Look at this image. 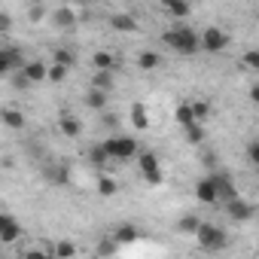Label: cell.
Wrapping results in <instances>:
<instances>
[{
    "instance_id": "cell-1",
    "label": "cell",
    "mask_w": 259,
    "mask_h": 259,
    "mask_svg": "<svg viewBox=\"0 0 259 259\" xmlns=\"http://www.w3.org/2000/svg\"><path fill=\"white\" fill-rule=\"evenodd\" d=\"M162 43L171 46V49L180 52V55H195V52L201 49V34H195V31L186 28V25H174V28H168V31L162 34Z\"/></svg>"
},
{
    "instance_id": "cell-2",
    "label": "cell",
    "mask_w": 259,
    "mask_h": 259,
    "mask_svg": "<svg viewBox=\"0 0 259 259\" xmlns=\"http://www.w3.org/2000/svg\"><path fill=\"white\" fill-rule=\"evenodd\" d=\"M104 147H107V153H110L113 162H128V159H135V156L141 153V150H138V141L128 138V135H110V138L104 141Z\"/></svg>"
},
{
    "instance_id": "cell-3",
    "label": "cell",
    "mask_w": 259,
    "mask_h": 259,
    "mask_svg": "<svg viewBox=\"0 0 259 259\" xmlns=\"http://www.w3.org/2000/svg\"><path fill=\"white\" fill-rule=\"evenodd\" d=\"M195 241H198L201 250L217 253V250H223V247L229 244V235H226L220 226H213V223H201V229L195 232Z\"/></svg>"
},
{
    "instance_id": "cell-4",
    "label": "cell",
    "mask_w": 259,
    "mask_h": 259,
    "mask_svg": "<svg viewBox=\"0 0 259 259\" xmlns=\"http://www.w3.org/2000/svg\"><path fill=\"white\" fill-rule=\"evenodd\" d=\"M229 46V34L223 28H204L201 31V49L204 52H223Z\"/></svg>"
},
{
    "instance_id": "cell-5",
    "label": "cell",
    "mask_w": 259,
    "mask_h": 259,
    "mask_svg": "<svg viewBox=\"0 0 259 259\" xmlns=\"http://www.w3.org/2000/svg\"><path fill=\"white\" fill-rule=\"evenodd\" d=\"M138 165H141V174L147 177V183H153V186L162 183V171H159L156 153H141V156H138Z\"/></svg>"
},
{
    "instance_id": "cell-6",
    "label": "cell",
    "mask_w": 259,
    "mask_h": 259,
    "mask_svg": "<svg viewBox=\"0 0 259 259\" xmlns=\"http://www.w3.org/2000/svg\"><path fill=\"white\" fill-rule=\"evenodd\" d=\"M25 55L16 49V46H4V49H0V70H4V73H13V70H19V67H25Z\"/></svg>"
},
{
    "instance_id": "cell-7",
    "label": "cell",
    "mask_w": 259,
    "mask_h": 259,
    "mask_svg": "<svg viewBox=\"0 0 259 259\" xmlns=\"http://www.w3.org/2000/svg\"><path fill=\"white\" fill-rule=\"evenodd\" d=\"M22 235H25V229L16 223L13 213H0V241H4V244H13V241H19Z\"/></svg>"
},
{
    "instance_id": "cell-8",
    "label": "cell",
    "mask_w": 259,
    "mask_h": 259,
    "mask_svg": "<svg viewBox=\"0 0 259 259\" xmlns=\"http://www.w3.org/2000/svg\"><path fill=\"white\" fill-rule=\"evenodd\" d=\"M195 198L201 204H220V189H217L213 177H204V180L195 183Z\"/></svg>"
},
{
    "instance_id": "cell-9",
    "label": "cell",
    "mask_w": 259,
    "mask_h": 259,
    "mask_svg": "<svg viewBox=\"0 0 259 259\" xmlns=\"http://www.w3.org/2000/svg\"><path fill=\"white\" fill-rule=\"evenodd\" d=\"M223 207H226L229 220H235V223H244V220H250V217H253V204H250V201H244V198H232V201H226Z\"/></svg>"
},
{
    "instance_id": "cell-10",
    "label": "cell",
    "mask_w": 259,
    "mask_h": 259,
    "mask_svg": "<svg viewBox=\"0 0 259 259\" xmlns=\"http://www.w3.org/2000/svg\"><path fill=\"white\" fill-rule=\"evenodd\" d=\"M22 70L28 73V79H31L34 85H37V82H43V79H49V64H46L43 58H28Z\"/></svg>"
},
{
    "instance_id": "cell-11",
    "label": "cell",
    "mask_w": 259,
    "mask_h": 259,
    "mask_svg": "<svg viewBox=\"0 0 259 259\" xmlns=\"http://www.w3.org/2000/svg\"><path fill=\"white\" fill-rule=\"evenodd\" d=\"M58 128H61V135H64V138H79V135H82V122H79L73 113H67V110H61V116H58Z\"/></svg>"
},
{
    "instance_id": "cell-12",
    "label": "cell",
    "mask_w": 259,
    "mask_h": 259,
    "mask_svg": "<svg viewBox=\"0 0 259 259\" xmlns=\"http://www.w3.org/2000/svg\"><path fill=\"white\" fill-rule=\"evenodd\" d=\"M107 95H110V92H104V89H95V85H89V92H85L82 104H85L89 110H95V113H104V110H107Z\"/></svg>"
},
{
    "instance_id": "cell-13",
    "label": "cell",
    "mask_w": 259,
    "mask_h": 259,
    "mask_svg": "<svg viewBox=\"0 0 259 259\" xmlns=\"http://www.w3.org/2000/svg\"><path fill=\"white\" fill-rule=\"evenodd\" d=\"M210 177H213V183H217V189H220V204L238 198V189H235V183H232L229 174H210Z\"/></svg>"
},
{
    "instance_id": "cell-14",
    "label": "cell",
    "mask_w": 259,
    "mask_h": 259,
    "mask_svg": "<svg viewBox=\"0 0 259 259\" xmlns=\"http://www.w3.org/2000/svg\"><path fill=\"white\" fill-rule=\"evenodd\" d=\"M52 22L64 31H73L76 28V13L70 7H58V10H52Z\"/></svg>"
},
{
    "instance_id": "cell-15",
    "label": "cell",
    "mask_w": 259,
    "mask_h": 259,
    "mask_svg": "<svg viewBox=\"0 0 259 259\" xmlns=\"http://www.w3.org/2000/svg\"><path fill=\"white\" fill-rule=\"evenodd\" d=\"M92 67H95V70H113V73H116V70H119V58H116L113 52H104V49H101V52L92 55Z\"/></svg>"
},
{
    "instance_id": "cell-16",
    "label": "cell",
    "mask_w": 259,
    "mask_h": 259,
    "mask_svg": "<svg viewBox=\"0 0 259 259\" xmlns=\"http://www.w3.org/2000/svg\"><path fill=\"white\" fill-rule=\"evenodd\" d=\"M110 28L122 31V34H132V31H138V22H135V16H128V13H116V16H110Z\"/></svg>"
},
{
    "instance_id": "cell-17",
    "label": "cell",
    "mask_w": 259,
    "mask_h": 259,
    "mask_svg": "<svg viewBox=\"0 0 259 259\" xmlns=\"http://www.w3.org/2000/svg\"><path fill=\"white\" fill-rule=\"evenodd\" d=\"M0 119H4V125H7V128H13V132H22V128H25V113H22V110H16V107H4Z\"/></svg>"
},
{
    "instance_id": "cell-18",
    "label": "cell",
    "mask_w": 259,
    "mask_h": 259,
    "mask_svg": "<svg viewBox=\"0 0 259 259\" xmlns=\"http://www.w3.org/2000/svg\"><path fill=\"white\" fill-rule=\"evenodd\" d=\"M159 4H162V7H165V13H171L174 19L189 16V0H159Z\"/></svg>"
},
{
    "instance_id": "cell-19",
    "label": "cell",
    "mask_w": 259,
    "mask_h": 259,
    "mask_svg": "<svg viewBox=\"0 0 259 259\" xmlns=\"http://www.w3.org/2000/svg\"><path fill=\"white\" fill-rule=\"evenodd\" d=\"M138 67H141V70H159V67H162V55L144 49V52L138 55Z\"/></svg>"
},
{
    "instance_id": "cell-20",
    "label": "cell",
    "mask_w": 259,
    "mask_h": 259,
    "mask_svg": "<svg viewBox=\"0 0 259 259\" xmlns=\"http://www.w3.org/2000/svg\"><path fill=\"white\" fill-rule=\"evenodd\" d=\"M177 229H180L183 235H195V232L201 229V217H198V213H183L180 223H177Z\"/></svg>"
},
{
    "instance_id": "cell-21",
    "label": "cell",
    "mask_w": 259,
    "mask_h": 259,
    "mask_svg": "<svg viewBox=\"0 0 259 259\" xmlns=\"http://www.w3.org/2000/svg\"><path fill=\"white\" fill-rule=\"evenodd\" d=\"M132 122H135L138 132H147V128H150V116H147L144 104H132Z\"/></svg>"
},
{
    "instance_id": "cell-22",
    "label": "cell",
    "mask_w": 259,
    "mask_h": 259,
    "mask_svg": "<svg viewBox=\"0 0 259 259\" xmlns=\"http://www.w3.org/2000/svg\"><path fill=\"white\" fill-rule=\"evenodd\" d=\"M89 162H92L95 168H104V165H107V162H113V159H110L107 147H104V144H98V147H92V150H89Z\"/></svg>"
},
{
    "instance_id": "cell-23",
    "label": "cell",
    "mask_w": 259,
    "mask_h": 259,
    "mask_svg": "<svg viewBox=\"0 0 259 259\" xmlns=\"http://www.w3.org/2000/svg\"><path fill=\"white\" fill-rule=\"evenodd\" d=\"M92 85L110 92V89H113V70H95V73H92Z\"/></svg>"
},
{
    "instance_id": "cell-24",
    "label": "cell",
    "mask_w": 259,
    "mask_h": 259,
    "mask_svg": "<svg viewBox=\"0 0 259 259\" xmlns=\"http://www.w3.org/2000/svg\"><path fill=\"white\" fill-rule=\"evenodd\" d=\"M52 61H55V64H64V67L70 70V67L76 64V52H73V49H64V46H61V49H55Z\"/></svg>"
},
{
    "instance_id": "cell-25",
    "label": "cell",
    "mask_w": 259,
    "mask_h": 259,
    "mask_svg": "<svg viewBox=\"0 0 259 259\" xmlns=\"http://www.w3.org/2000/svg\"><path fill=\"white\" fill-rule=\"evenodd\" d=\"M183 132H186V141H189V144H201V141H204V128H201V122L183 125Z\"/></svg>"
},
{
    "instance_id": "cell-26",
    "label": "cell",
    "mask_w": 259,
    "mask_h": 259,
    "mask_svg": "<svg viewBox=\"0 0 259 259\" xmlns=\"http://www.w3.org/2000/svg\"><path fill=\"white\" fill-rule=\"evenodd\" d=\"M177 122H180V125L198 122V119H195V110H192V101H186V104H180V107H177Z\"/></svg>"
},
{
    "instance_id": "cell-27",
    "label": "cell",
    "mask_w": 259,
    "mask_h": 259,
    "mask_svg": "<svg viewBox=\"0 0 259 259\" xmlns=\"http://www.w3.org/2000/svg\"><path fill=\"white\" fill-rule=\"evenodd\" d=\"M98 192H101L104 198H110V195H116V192H119V186H116V180H113V177H98Z\"/></svg>"
},
{
    "instance_id": "cell-28",
    "label": "cell",
    "mask_w": 259,
    "mask_h": 259,
    "mask_svg": "<svg viewBox=\"0 0 259 259\" xmlns=\"http://www.w3.org/2000/svg\"><path fill=\"white\" fill-rule=\"evenodd\" d=\"M241 64H244L247 70H253V73H259V49H247V52L241 55Z\"/></svg>"
},
{
    "instance_id": "cell-29",
    "label": "cell",
    "mask_w": 259,
    "mask_h": 259,
    "mask_svg": "<svg viewBox=\"0 0 259 259\" xmlns=\"http://www.w3.org/2000/svg\"><path fill=\"white\" fill-rule=\"evenodd\" d=\"M113 238H116L119 244H122V241L128 244V241H135V238H138V229H135V226H119V229L113 232Z\"/></svg>"
},
{
    "instance_id": "cell-30",
    "label": "cell",
    "mask_w": 259,
    "mask_h": 259,
    "mask_svg": "<svg viewBox=\"0 0 259 259\" xmlns=\"http://www.w3.org/2000/svg\"><path fill=\"white\" fill-rule=\"evenodd\" d=\"M73 253H76V247H73L70 241H58V244L52 247V256H58V259H61V256H73Z\"/></svg>"
},
{
    "instance_id": "cell-31",
    "label": "cell",
    "mask_w": 259,
    "mask_h": 259,
    "mask_svg": "<svg viewBox=\"0 0 259 259\" xmlns=\"http://www.w3.org/2000/svg\"><path fill=\"white\" fill-rule=\"evenodd\" d=\"M64 76H67V67H64V64H55V61H52V64H49V82H61Z\"/></svg>"
},
{
    "instance_id": "cell-32",
    "label": "cell",
    "mask_w": 259,
    "mask_h": 259,
    "mask_svg": "<svg viewBox=\"0 0 259 259\" xmlns=\"http://www.w3.org/2000/svg\"><path fill=\"white\" fill-rule=\"evenodd\" d=\"M192 110H195V119H198V122L210 116V104H207V101H192Z\"/></svg>"
},
{
    "instance_id": "cell-33",
    "label": "cell",
    "mask_w": 259,
    "mask_h": 259,
    "mask_svg": "<svg viewBox=\"0 0 259 259\" xmlns=\"http://www.w3.org/2000/svg\"><path fill=\"white\" fill-rule=\"evenodd\" d=\"M247 159L253 162V168H259V141H250L247 144Z\"/></svg>"
},
{
    "instance_id": "cell-34",
    "label": "cell",
    "mask_w": 259,
    "mask_h": 259,
    "mask_svg": "<svg viewBox=\"0 0 259 259\" xmlns=\"http://www.w3.org/2000/svg\"><path fill=\"white\" fill-rule=\"evenodd\" d=\"M43 16H46V7H43V4H34V7L28 10V19H31V22H43Z\"/></svg>"
},
{
    "instance_id": "cell-35",
    "label": "cell",
    "mask_w": 259,
    "mask_h": 259,
    "mask_svg": "<svg viewBox=\"0 0 259 259\" xmlns=\"http://www.w3.org/2000/svg\"><path fill=\"white\" fill-rule=\"evenodd\" d=\"M10 28H13V19H10V13H4L0 16V31H4V37H10Z\"/></svg>"
},
{
    "instance_id": "cell-36",
    "label": "cell",
    "mask_w": 259,
    "mask_h": 259,
    "mask_svg": "<svg viewBox=\"0 0 259 259\" xmlns=\"http://www.w3.org/2000/svg\"><path fill=\"white\" fill-rule=\"evenodd\" d=\"M247 95H250V101H253V104H259V82H253Z\"/></svg>"
},
{
    "instance_id": "cell-37",
    "label": "cell",
    "mask_w": 259,
    "mask_h": 259,
    "mask_svg": "<svg viewBox=\"0 0 259 259\" xmlns=\"http://www.w3.org/2000/svg\"><path fill=\"white\" fill-rule=\"evenodd\" d=\"M104 125H107V128H113V125H116V116H110L107 110H104Z\"/></svg>"
},
{
    "instance_id": "cell-38",
    "label": "cell",
    "mask_w": 259,
    "mask_h": 259,
    "mask_svg": "<svg viewBox=\"0 0 259 259\" xmlns=\"http://www.w3.org/2000/svg\"><path fill=\"white\" fill-rule=\"evenodd\" d=\"M128 4H135V0H128Z\"/></svg>"
}]
</instances>
